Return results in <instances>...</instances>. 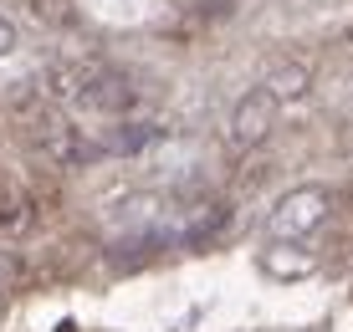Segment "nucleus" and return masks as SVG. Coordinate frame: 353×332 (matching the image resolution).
<instances>
[{
	"label": "nucleus",
	"instance_id": "20e7f679",
	"mask_svg": "<svg viewBox=\"0 0 353 332\" xmlns=\"http://www.w3.org/2000/svg\"><path fill=\"white\" fill-rule=\"evenodd\" d=\"M10 52H16V26L0 16V56H10Z\"/></svg>",
	"mask_w": 353,
	"mask_h": 332
},
{
	"label": "nucleus",
	"instance_id": "7ed1b4c3",
	"mask_svg": "<svg viewBox=\"0 0 353 332\" xmlns=\"http://www.w3.org/2000/svg\"><path fill=\"white\" fill-rule=\"evenodd\" d=\"M282 103H287V97L276 92L272 77L256 82V87H251V92L236 103V113H230V143H236V149H256L266 133L276 128V113H282Z\"/></svg>",
	"mask_w": 353,
	"mask_h": 332
},
{
	"label": "nucleus",
	"instance_id": "f257e3e1",
	"mask_svg": "<svg viewBox=\"0 0 353 332\" xmlns=\"http://www.w3.org/2000/svg\"><path fill=\"white\" fill-rule=\"evenodd\" d=\"M52 92L77 113H128L133 107L128 77H118L103 61H77V67L52 72Z\"/></svg>",
	"mask_w": 353,
	"mask_h": 332
},
{
	"label": "nucleus",
	"instance_id": "f03ea898",
	"mask_svg": "<svg viewBox=\"0 0 353 332\" xmlns=\"http://www.w3.org/2000/svg\"><path fill=\"white\" fill-rule=\"evenodd\" d=\"M323 220H327V189L302 184V189H287L282 200L266 210V236L272 240H307Z\"/></svg>",
	"mask_w": 353,
	"mask_h": 332
}]
</instances>
